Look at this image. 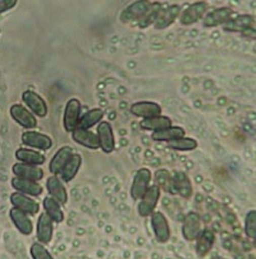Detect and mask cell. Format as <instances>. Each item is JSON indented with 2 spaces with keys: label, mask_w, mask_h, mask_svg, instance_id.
Masks as SVG:
<instances>
[{
  "label": "cell",
  "mask_w": 256,
  "mask_h": 259,
  "mask_svg": "<svg viewBox=\"0 0 256 259\" xmlns=\"http://www.w3.org/2000/svg\"><path fill=\"white\" fill-rule=\"evenodd\" d=\"M196 242V254L199 257H205L209 254V251L212 249L215 236L212 231L203 230L199 233V235L195 239Z\"/></svg>",
  "instance_id": "24"
},
{
  "label": "cell",
  "mask_w": 256,
  "mask_h": 259,
  "mask_svg": "<svg viewBox=\"0 0 256 259\" xmlns=\"http://www.w3.org/2000/svg\"><path fill=\"white\" fill-rule=\"evenodd\" d=\"M152 7V4L149 2H136L123 10L120 20L123 23L132 22L141 19L148 14V11Z\"/></svg>",
  "instance_id": "9"
},
{
  "label": "cell",
  "mask_w": 256,
  "mask_h": 259,
  "mask_svg": "<svg viewBox=\"0 0 256 259\" xmlns=\"http://www.w3.org/2000/svg\"><path fill=\"white\" fill-rule=\"evenodd\" d=\"M161 197V188L157 185H152L148 188V190L144 192L143 196L140 198L139 205H137V212L142 218H148L152 215L155 212L156 205L159 203Z\"/></svg>",
  "instance_id": "1"
},
{
  "label": "cell",
  "mask_w": 256,
  "mask_h": 259,
  "mask_svg": "<svg viewBox=\"0 0 256 259\" xmlns=\"http://www.w3.org/2000/svg\"><path fill=\"white\" fill-rule=\"evenodd\" d=\"M185 137V131L180 126H169L152 133V140L156 142H169Z\"/></svg>",
  "instance_id": "28"
},
{
  "label": "cell",
  "mask_w": 256,
  "mask_h": 259,
  "mask_svg": "<svg viewBox=\"0 0 256 259\" xmlns=\"http://www.w3.org/2000/svg\"><path fill=\"white\" fill-rule=\"evenodd\" d=\"M82 163H83V158L81 155L74 153L68 159L67 163L65 164V166L62 168L61 172L58 174L60 175V177L58 178H60L65 184L70 183V181L76 177L77 172L80 171Z\"/></svg>",
  "instance_id": "23"
},
{
  "label": "cell",
  "mask_w": 256,
  "mask_h": 259,
  "mask_svg": "<svg viewBox=\"0 0 256 259\" xmlns=\"http://www.w3.org/2000/svg\"><path fill=\"white\" fill-rule=\"evenodd\" d=\"M155 178H156L157 184H159L157 186H159L160 188L162 187L163 189H165L167 191H168V189H170V187L173 188V179L170 178L169 172L166 169L157 170L155 174Z\"/></svg>",
  "instance_id": "36"
},
{
  "label": "cell",
  "mask_w": 256,
  "mask_h": 259,
  "mask_svg": "<svg viewBox=\"0 0 256 259\" xmlns=\"http://www.w3.org/2000/svg\"><path fill=\"white\" fill-rule=\"evenodd\" d=\"M233 16V10L229 7L219 8L208 14L203 19V27L212 28L218 27L221 24H226L229 20H231Z\"/></svg>",
  "instance_id": "20"
},
{
  "label": "cell",
  "mask_w": 256,
  "mask_h": 259,
  "mask_svg": "<svg viewBox=\"0 0 256 259\" xmlns=\"http://www.w3.org/2000/svg\"><path fill=\"white\" fill-rule=\"evenodd\" d=\"M22 101L31 110L32 114H35L39 118H44L48 114V105L40 95L33 90H25L22 94Z\"/></svg>",
  "instance_id": "7"
},
{
  "label": "cell",
  "mask_w": 256,
  "mask_h": 259,
  "mask_svg": "<svg viewBox=\"0 0 256 259\" xmlns=\"http://www.w3.org/2000/svg\"><path fill=\"white\" fill-rule=\"evenodd\" d=\"M162 5L159 3H154L152 4V7L148 11V14L144 16L141 20H140V27L141 28H147L150 24H152V22H155L157 16L162 10Z\"/></svg>",
  "instance_id": "34"
},
{
  "label": "cell",
  "mask_w": 256,
  "mask_h": 259,
  "mask_svg": "<svg viewBox=\"0 0 256 259\" xmlns=\"http://www.w3.org/2000/svg\"><path fill=\"white\" fill-rule=\"evenodd\" d=\"M10 202L12 208H16L24 212L28 215H35L40 211V204L34 199L25 196L20 192H14L10 196Z\"/></svg>",
  "instance_id": "5"
},
{
  "label": "cell",
  "mask_w": 256,
  "mask_h": 259,
  "mask_svg": "<svg viewBox=\"0 0 256 259\" xmlns=\"http://www.w3.org/2000/svg\"><path fill=\"white\" fill-rule=\"evenodd\" d=\"M208 9V3L206 2H198L193 5L182 12L180 16V23L182 25H192L199 21L200 19L206 14Z\"/></svg>",
  "instance_id": "16"
},
{
  "label": "cell",
  "mask_w": 256,
  "mask_h": 259,
  "mask_svg": "<svg viewBox=\"0 0 256 259\" xmlns=\"http://www.w3.org/2000/svg\"><path fill=\"white\" fill-rule=\"evenodd\" d=\"M254 22V19L249 15H243L236 17L233 20H229L226 24H223V28L230 32H243L246 31Z\"/></svg>",
  "instance_id": "30"
},
{
  "label": "cell",
  "mask_w": 256,
  "mask_h": 259,
  "mask_svg": "<svg viewBox=\"0 0 256 259\" xmlns=\"http://www.w3.org/2000/svg\"><path fill=\"white\" fill-rule=\"evenodd\" d=\"M151 224L154 232L156 241L161 244H165L170 239V228L166 217L162 212L156 211L151 215Z\"/></svg>",
  "instance_id": "4"
},
{
  "label": "cell",
  "mask_w": 256,
  "mask_h": 259,
  "mask_svg": "<svg viewBox=\"0 0 256 259\" xmlns=\"http://www.w3.org/2000/svg\"><path fill=\"white\" fill-rule=\"evenodd\" d=\"M102 116H103V111L101 109L96 108L93 110H89L88 112H86L83 116H81L77 127L83 128V130H89L90 127L96 125L97 123H100Z\"/></svg>",
  "instance_id": "31"
},
{
  "label": "cell",
  "mask_w": 256,
  "mask_h": 259,
  "mask_svg": "<svg viewBox=\"0 0 256 259\" xmlns=\"http://www.w3.org/2000/svg\"><path fill=\"white\" fill-rule=\"evenodd\" d=\"M167 143L169 148H172L174 151H179V152L194 151L198 147V142L192 138H185V137L169 141Z\"/></svg>",
  "instance_id": "32"
},
{
  "label": "cell",
  "mask_w": 256,
  "mask_h": 259,
  "mask_svg": "<svg viewBox=\"0 0 256 259\" xmlns=\"http://www.w3.org/2000/svg\"><path fill=\"white\" fill-rule=\"evenodd\" d=\"M173 188L175 193H178L184 199H189L193 194V186L185 172L177 171L173 178Z\"/></svg>",
  "instance_id": "26"
},
{
  "label": "cell",
  "mask_w": 256,
  "mask_h": 259,
  "mask_svg": "<svg viewBox=\"0 0 256 259\" xmlns=\"http://www.w3.org/2000/svg\"><path fill=\"white\" fill-rule=\"evenodd\" d=\"M71 139L77 144L87 147L89 150H98V148H100L98 137L94 132L89 131V130H83L78 127L75 128L71 132Z\"/></svg>",
  "instance_id": "19"
},
{
  "label": "cell",
  "mask_w": 256,
  "mask_h": 259,
  "mask_svg": "<svg viewBox=\"0 0 256 259\" xmlns=\"http://www.w3.org/2000/svg\"><path fill=\"white\" fill-rule=\"evenodd\" d=\"M11 186L17 192H20L29 197H39L43 192V188L39 183L17 177L11 179Z\"/></svg>",
  "instance_id": "18"
},
{
  "label": "cell",
  "mask_w": 256,
  "mask_h": 259,
  "mask_svg": "<svg viewBox=\"0 0 256 259\" xmlns=\"http://www.w3.org/2000/svg\"><path fill=\"white\" fill-rule=\"evenodd\" d=\"M131 113L142 119H150L162 114V108L152 101H140L131 106Z\"/></svg>",
  "instance_id": "14"
},
{
  "label": "cell",
  "mask_w": 256,
  "mask_h": 259,
  "mask_svg": "<svg viewBox=\"0 0 256 259\" xmlns=\"http://www.w3.org/2000/svg\"><path fill=\"white\" fill-rule=\"evenodd\" d=\"M17 0H0V15L16 7Z\"/></svg>",
  "instance_id": "37"
},
{
  "label": "cell",
  "mask_w": 256,
  "mask_h": 259,
  "mask_svg": "<svg viewBox=\"0 0 256 259\" xmlns=\"http://www.w3.org/2000/svg\"><path fill=\"white\" fill-rule=\"evenodd\" d=\"M44 212L53 221V223H62L64 221V212L61 208V204L53 198L45 197L43 200Z\"/></svg>",
  "instance_id": "27"
},
{
  "label": "cell",
  "mask_w": 256,
  "mask_h": 259,
  "mask_svg": "<svg viewBox=\"0 0 256 259\" xmlns=\"http://www.w3.org/2000/svg\"><path fill=\"white\" fill-rule=\"evenodd\" d=\"M12 172L17 178L35 181V183H39L44 177V171L40 167L23 163H17L12 166Z\"/></svg>",
  "instance_id": "10"
},
{
  "label": "cell",
  "mask_w": 256,
  "mask_h": 259,
  "mask_svg": "<svg viewBox=\"0 0 256 259\" xmlns=\"http://www.w3.org/2000/svg\"><path fill=\"white\" fill-rule=\"evenodd\" d=\"M53 221L48 217L47 213H41L36 222V238L39 243L43 245L49 244L53 238Z\"/></svg>",
  "instance_id": "13"
},
{
  "label": "cell",
  "mask_w": 256,
  "mask_h": 259,
  "mask_svg": "<svg viewBox=\"0 0 256 259\" xmlns=\"http://www.w3.org/2000/svg\"><path fill=\"white\" fill-rule=\"evenodd\" d=\"M151 180H152V172L149 168H140L133 177L132 185H131L130 194L133 200H140L144 192L150 187Z\"/></svg>",
  "instance_id": "3"
},
{
  "label": "cell",
  "mask_w": 256,
  "mask_h": 259,
  "mask_svg": "<svg viewBox=\"0 0 256 259\" xmlns=\"http://www.w3.org/2000/svg\"><path fill=\"white\" fill-rule=\"evenodd\" d=\"M10 115L19 125L22 127L31 130L38 125V121L35 116L31 113V111L21 105H14L10 108Z\"/></svg>",
  "instance_id": "12"
},
{
  "label": "cell",
  "mask_w": 256,
  "mask_h": 259,
  "mask_svg": "<svg viewBox=\"0 0 256 259\" xmlns=\"http://www.w3.org/2000/svg\"><path fill=\"white\" fill-rule=\"evenodd\" d=\"M180 14V7L178 5L168 6L165 9H162L157 16L155 20V29L163 30L168 28L170 24H173L174 21L178 18Z\"/></svg>",
  "instance_id": "21"
},
{
  "label": "cell",
  "mask_w": 256,
  "mask_h": 259,
  "mask_svg": "<svg viewBox=\"0 0 256 259\" xmlns=\"http://www.w3.org/2000/svg\"><path fill=\"white\" fill-rule=\"evenodd\" d=\"M15 156L18 161L28 165L41 166L45 163L44 155L31 148H19L15 153Z\"/></svg>",
  "instance_id": "25"
},
{
  "label": "cell",
  "mask_w": 256,
  "mask_h": 259,
  "mask_svg": "<svg viewBox=\"0 0 256 259\" xmlns=\"http://www.w3.org/2000/svg\"><path fill=\"white\" fill-rule=\"evenodd\" d=\"M140 126L143 130L156 132V131H160V130L172 126V120H170L168 116L161 114V115L154 116V118L143 119L140 122Z\"/></svg>",
  "instance_id": "29"
},
{
  "label": "cell",
  "mask_w": 256,
  "mask_h": 259,
  "mask_svg": "<svg viewBox=\"0 0 256 259\" xmlns=\"http://www.w3.org/2000/svg\"><path fill=\"white\" fill-rule=\"evenodd\" d=\"M21 141L28 147L40 151H48L53 145V141L47 134L35 131H25L22 133Z\"/></svg>",
  "instance_id": "6"
},
{
  "label": "cell",
  "mask_w": 256,
  "mask_h": 259,
  "mask_svg": "<svg viewBox=\"0 0 256 259\" xmlns=\"http://www.w3.org/2000/svg\"><path fill=\"white\" fill-rule=\"evenodd\" d=\"M201 221L198 213L189 212L184 219L181 233L184 238L188 242H193L199 235Z\"/></svg>",
  "instance_id": "11"
},
{
  "label": "cell",
  "mask_w": 256,
  "mask_h": 259,
  "mask_svg": "<svg viewBox=\"0 0 256 259\" xmlns=\"http://www.w3.org/2000/svg\"><path fill=\"white\" fill-rule=\"evenodd\" d=\"M81 112H82V103L76 98H71L67 101L66 107L64 110V116H63V124L64 128L67 132H73L75 128L78 126V122L81 119Z\"/></svg>",
  "instance_id": "2"
},
{
  "label": "cell",
  "mask_w": 256,
  "mask_h": 259,
  "mask_svg": "<svg viewBox=\"0 0 256 259\" xmlns=\"http://www.w3.org/2000/svg\"><path fill=\"white\" fill-rule=\"evenodd\" d=\"M9 217L11 222L14 223L16 229L21 233L22 235H31L33 233V223L31 219L24 212L18 210L16 208H11L9 211Z\"/></svg>",
  "instance_id": "17"
},
{
  "label": "cell",
  "mask_w": 256,
  "mask_h": 259,
  "mask_svg": "<svg viewBox=\"0 0 256 259\" xmlns=\"http://www.w3.org/2000/svg\"><path fill=\"white\" fill-rule=\"evenodd\" d=\"M244 232L248 238H256V211L251 210L247 212L244 220Z\"/></svg>",
  "instance_id": "33"
},
{
  "label": "cell",
  "mask_w": 256,
  "mask_h": 259,
  "mask_svg": "<svg viewBox=\"0 0 256 259\" xmlns=\"http://www.w3.org/2000/svg\"><path fill=\"white\" fill-rule=\"evenodd\" d=\"M30 254L32 259H54L47 247L41 243H33L30 247Z\"/></svg>",
  "instance_id": "35"
},
{
  "label": "cell",
  "mask_w": 256,
  "mask_h": 259,
  "mask_svg": "<svg viewBox=\"0 0 256 259\" xmlns=\"http://www.w3.org/2000/svg\"><path fill=\"white\" fill-rule=\"evenodd\" d=\"M97 137L99 141L100 148L103 153L110 154L115 150L116 141L113 127L109 124V122L101 121L97 126Z\"/></svg>",
  "instance_id": "8"
},
{
  "label": "cell",
  "mask_w": 256,
  "mask_h": 259,
  "mask_svg": "<svg viewBox=\"0 0 256 259\" xmlns=\"http://www.w3.org/2000/svg\"><path fill=\"white\" fill-rule=\"evenodd\" d=\"M47 189L51 198H53L61 205L66 204L68 196L66 188H65L63 181L57 176L52 175L47 180Z\"/></svg>",
  "instance_id": "15"
},
{
  "label": "cell",
  "mask_w": 256,
  "mask_h": 259,
  "mask_svg": "<svg viewBox=\"0 0 256 259\" xmlns=\"http://www.w3.org/2000/svg\"><path fill=\"white\" fill-rule=\"evenodd\" d=\"M73 154H74L73 148H71L70 146L61 147L60 150H58L54 154V156L52 157V159L50 161V165H49L50 172L52 175H54V176H57V175L61 172L62 168L65 166V164L67 163L68 159L70 158V156Z\"/></svg>",
  "instance_id": "22"
}]
</instances>
